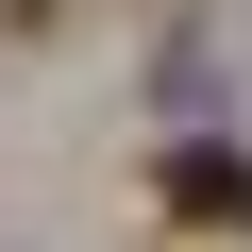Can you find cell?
<instances>
[{"label": "cell", "mask_w": 252, "mask_h": 252, "mask_svg": "<svg viewBox=\"0 0 252 252\" xmlns=\"http://www.w3.org/2000/svg\"><path fill=\"white\" fill-rule=\"evenodd\" d=\"M168 219H185V235H252V152H219V135L168 152Z\"/></svg>", "instance_id": "6da1fadb"}, {"label": "cell", "mask_w": 252, "mask_h": 252, "mask_svg": "<svg viewBox=\"0 0 252 252\" xmlns=\"http://www.w3.org/2000/svg\"><path fill=\"white\" fill-rule=\"evenodd\" d=\"M0 17H17V34H51V17H67V0H0Z\"/></svg>", "instance_id": "7a4b0ae2"}]
</instances>
